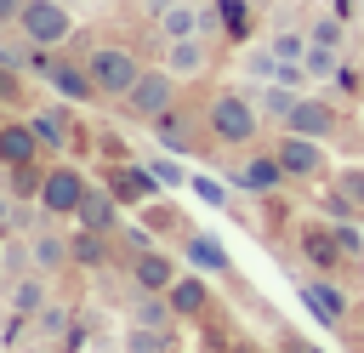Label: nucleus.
Segmentation results:
<instances>
[{"label": "nucleus", "mask_w": 364, "mask_h": 353, "mask_svg": "<svg viewBox=\"0 0 364 353\" xmlns=\"http://www.w3.org/2000/svg\"><path fill=\"white\" fill-rule=\"evenodd\" d=\"M262 108L250 97V85H216L210 102H205V137L216 148H256L262 137Z\"/></svg>", "instance_id": "1"}, {"label": "nucleus", "mask_w": 364, "mask_h": 353, "mask_svg": "<svg viewBox=\"0 0 364 353\" xmlns=\"http://www.w3.org/2000/svg\"><path fill=\"white\" fill-rule=\"evenodd\" d=\"M148 63L131 51V46H114V40H102V46H91L85 51V74H91V85H97V97L102 102H119L131 85H136V74H142Z\"/></svg>", "instance_id": "2"}, {"label": "nucleus", "mask_w": 364, "mask_h": 353, "mask_svg": "<svg viewBox=\"0 0 364 353\" xmlns=\"http://www.w3.org/2000/svg\"><path fill=\"white\" fill-rule=\"evenodd\" d=\"M17 34L23 46H40V51H63L74 40V11L63 0H23L17 11Z\"/></svg>", "instance_id": "3"}, {"label": "nucleus", "mask_w": 364, "mask_h": 353, "mask_svg": "<svg viewBox=\"0 0 364 353\" xmlns=\"http://www.w3.org/2000/svg\"><path fill=\"white\" fill-rule=\"evenodd\" d=\"M119 102H125V114H131V120H142V125H148V120H159L165 108H176V102H182V80H176L165 63H159V68H142V74H136V85H131Z\"/></svg>", "instance_id": "4"}, {"label": "nucleus", "mask_w": 364, "mask_h": 353, "mask_svg": "<svg viewBox=\"0 0 364 353\" xmlns=\"http://www.w3.org/2000/svg\"><path fill=\"white\" fill-rule=\"evenodd\" d=\"M85 171L80 165H68V154L57 159V165H46V182H40V211L51 216V222H74V211H80V199H85Z\"/></svg>", "instance_id": "5"}, {"label": "nucleus", "mask_w": 364, "mask_h": 353, "mask_svg": "<svg viewBox=\"0 0 364 353\" xmlns=\"http://www.w3.org/2000/svg\"><path fill=\"white\" fill-rule=\"evenodd\" d=\"M290 176H284V165H279V154L273 148H250V154H239L233 165H228V188L233 194H250V199H267V194H279Z\"/></svg>", "instance_id": "6"}, {"label": "nucleus", "mask_w": 364, "mask_h": 353, "mask_svg": "<svg viewBox=\"0 0 364 353\" xmlns=\"http://www.w3.org/2000/svg\"><path fill=\"white\" fill-rule=\"evenodd\" d=\"M148 131H154V142H159L165 154H176V159H182V154H205V142H210V137H205V114H193V108H182V102L165 108L159 120H148Z\"/></svg>", "instance_id": "7"}, {"label": "nucleus", "mask_w": 364, "mask_h": 353, "mask_svg": "<svg viewBox=\"0 0 364 353\" xmlns=\"http://www.w3.org/2000/svg\"><path fill=\"white\" fill-rule=\"evenodd\" d=\"M284 131L330 142V137H341V102L336 97H318V91H301L296 108H290V120H284Z\"/></svg>", "instance_id": "8"}, {"label": "nucleus", "mask_w": 364, "mask_h": 353, "mask_svg": "<svg viewBox=\"0 0 364 353\" xmlns=\"http://www.w3.org/2000/svg\"><path fill=\"white\" fill-rule=\"evenodd\" d=\"M273 154H279V165H284L290 182H318V176L330 171V154H324L318 137H296V131H284V137L273 142Z\"/></svg>", "instance_id": "9"}, {"label": "nucleus", "mask_w": 364, "mask_h": 353, "mask_svg": "<svg viewBox=\"0 0 364 353\" xmlns=\"http://www.w3.org/2000/svg\"><path fill=\"white\" fill-rule=\"evenodd\" d=\"M102 188L125 205V211H142L154 194H159V182H154V171L148 165H136V159H114L108 171H102Z\"/></svg>", "instance_id": "10"}, {"label": "nucleus", "mask_w": 364, "mask_h": 353, "mask_svg": "<svg viewBox=\"0 0 364 353\" xmlns=\"http://www.w3.org/2000/svg\"><path fill=\"white\" fill-rule=\"evenodd\" d=\"M290 279H296V290L307 296V307H313V313H318L330 330H341V325L353 319V302H347V290H341V285H330L324 273H296V268H290Z\"/></svg>", "instance_id": "11"}, {"label": "nucleus", "mask_w": 364, "mask_h": 353, "mask_svg": "<svg viewBox=\"0 0 364 353\" xmlns=\"http://www.w3.org/2000/svg\"><path fill=\"white\" fill-rule=\"evenodd\" d=\"M40 80H46V85H51L63 102H74V108H85V102H102V97H97V85H91V74H85V57L74 63V57H57V51H51Z\"/></svg>", "instance_id": "12"}, {"label": "nucleus", "mask_w": 364, "mask_h": 353, "mask_svg": "<svg viewBox=\"0 0 364 353\" xmlns=\"http://www.w3.org/2000/svg\"><path fill=\"white\" fill-rule=\"evenodd\" d=\"M28 125H34V137H40V148L46 154H68V142H74V102H51V108H34L28 114Z\"/></svg>", "instance_id": "13"}, {"label": "nucleus", "mask_w": 364, "mask_h": 353, "mask_svg": "<svg viewBox=\"0 0 364 353\" xmlns=\"http://www.w3.org/2000/svg\"><path fill=\"white\" fill-rule=\"evenodd\" d=\"M210 40L205 34H188V40H165V68L176 74V80H199V74H210Z\"/></svg>", "instance_id": "14"}, {"label": "nucleus", "mask_w": 364, "mask_h": 353, "mask_svg": "<svg viewBox=\"0 0 364 353\" xmlns=\"http://www.w3.org/2000/svg\"><path fill=\"white\" fill-rule=\"evenodd\" d=\"M182 256H188L199 273L233 279V256H228V245H222L216 233H199V228H188V233H182Z\"/></svg>", "instance_id": "15"}, {"label": "nucleus", "mask_w": 364, "mask_h": 353, "mask_svg": "<svg viewBox=\"0 0 364 353\" xmlns=\"http://www.w3.org/2000/svg\"><path fill=\"white\" fill-rule=\"evenodd\" d=\"M131 279H136V290H171L176 285V256L165 251V245H148V251H136L131 256Z\"/></svg>", "instance_id": "16"}, {"label": "nucleus", "mask_w": 364, "mask_h": 353, "mask_svg": "<svg viewBox=\"0 0 364 353\" xmlns=\"http://www.w3.org/2000/svg\"><path fill=\"white\" fill-rule=\"evenodd\" d=\"M119 199L108 194V188H85V199H80V211H74V228H91V233H119Z\"/></svg>", "instance_id": "17"}, {"label": "nucleus", "mask_w": 364, "mask_h": 353, "mask_svg": "<svg viewBox=\"0 0 364 353\" xmlns=\"http://www.w3.org/2000/svg\"><path fill=\"white\" fill-rule=\"evenodd\" d=\"M46 148H40V137H34V125L28 120H0V165L11 171V165H34Z\"/></svg>", "instance_id": "18"}, {"label": "nucleus", "mask_w": 364, "mask_h": 353, "mask_svg": "<svg viewBox=\"0 0 364 353\" xmlns=\"http://www.w3.org/2000/svg\"><path fill=\"white\" fill-rule=\"evenodd\" d=\"M296 239H301V251H307V262H313L318 273H341V262H347V256H341V239H336V228H313V222H307Z\"/></svg>", "instance_id": "19"}, {"label": "nucleus", "mask_w": 364, "mask_h": 353, "mask_svg": "<svg viewBox=\"0 0 364 353\" xmlns=\"http://www.w3.org/2000/svg\"><path fill=\"white\" fill-rule=\"evenodd\" d=\"M210 11H216V34H222L228 46H245V40H250V28H256L250 0H210Z\"/></svg>", "instance_id": "20"}, {"label": "nucleus", "mask_w": 364, "mask_h": 353, "mask_svg": "<svg viewBox=\"0 0 364 353\" xmlns=\"http://www.w3.org/2000/svg\"><path fill=\"white\" fill-rule=\"evenodd\" d=\"M165 296H171V307H176L182 319H205V313H210V302H216V296H210V285H205V273H199V279H182V273H176V285H171Z\"/></svg>", "instance_id": "21"}, {"label": "nucleus", "mask_w": 364, "mask_h": 353, "mask_svg": "<svg viewBox=\"0 0 364 353\" xmlns=\"http://www.w3.org/2000/svg\"><path fill=\"white\" fill-rule=\"evenodd\" d=\"M154 34H159V40H188V34H205V28H199V6H193V0H176L171 11H159V17H154Z\"/></svg>", "instance_id": "22"}, {"label": "nucleus", "mask_w": 364, "mask_h": 353, "mask_svg": "<svg viewBox=\"0 0 364 353\" xmlns=\"http://www.w3.org/2000/svg\"><path fill=\"white\" fill-rule=\"evenodd\" d=\"M250 97H256V108H262V120H267V125H284L301 91H290V85H279V80H267V85H250Z\"/></svg>", "instance_id": "23"}, {"label": "nucleus", "mask_w": 364, "mask_h": 353, "mask_svg": "<svg viewBox=\"0 0 364 353\" xmlns=\"http://www.w3.org/2000/svg\"><path fill=\"white\" fill-rule=\"evenodd\" d=\"M171 319H176L171 296H159V290H136V302H131V325H148V330H165V336H171Z\"/></svg>", "instance_id": "24"}, {"label": "nucleus", "mask_w": 364, "mask_h": 353, "mask_svg": "<svg viewBox=\"0 0 364 353\" xmlns=\"http://www.w3.org/2000/svg\"><path fill=\"white\" fill-rule=\"evenodd\" d=\"M142 228H148V233H159V239H165V233H171V239H182V233H188V222L176 216V205H165V199H148V205H142Z\"/></svg>", "instance_id": "25"}, {"label": "nucleus", "mask_w": 364, "mask_h": 353, "mask_svg": "<svg viewBox=\"0 0 364 353\" xmlns=\"http://www.w3.org/2000/svg\"><path fill=\"white\" fill-rule=\"evenodd\" d=\"M68 262H74V251H68L63 233H34V268L57 273V268H68Z\"/></svg>", "instance_id": "26"}, {"label": "nucleus", "mask_w": 364, "mask_h": 353, "mask_svg": "<svg viewBox=\"0 0 364 353\" xmlns=\"http://www.w3.org/2000/svg\"><path fill=\"white\" fill-rule=\"evenodd\" d=\"M40 182H46V165H40V159L6 171V194H11V199H40Z\"/></svg>", "instance_id": "27"}, {"label": "nucleus", "mask_w": 364, "mask_h": 353, "mask_svg": "<svg viewBox=\"0 0 364 353\" xmlns=\"http://www.w3.org/2000/svg\"><path fill=\"white\" fill-rule=\"evenodd\" d=\"M267 46H273V57H279V63H301V57H307V34H301V28H290V23H279V28L267 34Z\"/></svg>", "instance_id": "28"}, {"label": "nucleus", "mask_w": 364, "mask_h": 353, "mask_svg": "<svg viewBox=\"0 0 364 353\" xmlns=\"http://www.w3.org/2000/svg\"><path fill=\"white\" fill-rule=\"evenodd\" d=\"M239 68H245V80H250V85H267V80H273V68H279V57H273V46H245Z\"/></svg>", "instance_id": "29"}, {"label": "nucleus", "mask_w": 364, "mask_h": 353, "mask_svg": "<svg viewBox=\"0 0 364 353\" xmlns=\"http://www.w3.org/2000/svg\"><path fill=\"white\" fill-rule=\"evenodd\" d=\"M301 68H307V80H336V68H341V51H336V46H313V40H307V57H301Z\"/></svg>", "instance_id": "30"}, {"label": "nucleus", "mask_w": 364, "mask_h": 353, "mask_svg": "<svg viewBox=\"0 0 364 353\" xmlns=\"http://www.w3.org/2000/svg\"><path fill=\"white\" fill-rule=\"evenodd\" d=\"M336 205H347L353 216L364 211V171H358V165H341V176H336Z\"/></svg>", "instance_id": "31"}, {"label": "nucleus", "mask_w": 364, "mask_h": 353, "mask_svg": "<svg viewBox=\"0 0 364 353\" xmlns=\"http://www.w3.org/2000/svg\"><path fill=\"white\" fill-rule=\"evenodd\" d=\"M307 40H313V46H336V51H341V46H347V23L330 11V17H318V23L307 28Z\"/></svg>", "instance_id": "32"}, {"label": "nucleus", "mask_w": 364, "mask_h": 353, "mask_svg": "<svg viewBox=\"0 0 364 353\" xmlns=\"http://www.w3.org/2000/svg\"><path fill=\"white\" fill-rule=\"evenodd\" d=\"M148 171H154V182H165V188H182V182H188V171L176 165V154H165V148H159V159H148Z\"/></svg>", "instance_id": "33"}, {"label": "nucleus", "mask_w": 364, "mask_h": 353, "mask_svg": "<svg viewBox=\"0 0 364 353\" xmlns=\"http://www.w3.org/2000/svg\"><path fill=\"white\" fill-rule=\"evenodd\" d=\"M23 91H28V85H23V68L0 57V102H23Z\"/></svg>", "instance_id": "34"}, {"label": "nucleus", "mask_w": 364, "mask_h": 353, "mask_svg": "<svg viewBox=\"0 0 364 353\" xmlns=\"http://www.w3.org/2000/svg\"><path fill=\"white\" fill-rule=\"evenodd\" d=\"M188 188L205 199V205H216V211H228V188L222 182H210V176H188Z\"/></svg>", "instance_id": "35"}, {"label": "nucleus", "mask_w": 364, "mask_h": 353, "mask_svg": "<svg viewBox=\"0 0 364 353\" xmlns=\"http://www.w3.org/2000/svg\"><path fill=\"white\" fill-rule=\"evenodd\" d=\"M11 302H17L23 313H40V302H46V285H40V279H23V285L11 290Z\"/></svg>", "instance_id": "36"}, {"label": "nucleus", "mask_w": 364, "mask_h": 353, "mask_svg": "<svg viewBox=\"0 0 364 353\" xmlns=\"http://www.w3.org/2000/svg\"><path fill=\"white\" fill-rule=\"evenodd\" d=\"M131 353H165V330H148V325H131Z\"/></svg>", "instance_id": "37"}, {"label": "nucleus", "mask_w": 364, "mask_h": 353, "mask_svg": "<svg viewBox=\"0 0 364 353\" xmlns=\"http://www.w3.org/2000/svg\"><path fill=\"white\" fill-rule=\"evenodd\" d=\"M273 80H279V85H290V91H307V85H313L301 63H279V68H273Z\"/></svg>", "instance_id": "38"}, {"label": "nucleus", "mask_w": 364, "mask_h": 353, "mask_svg": "<svg viewBox=\"0 0 364 353\" xmlns=\"http://www.w3.org/2000/svg\"><path fill=\"white\" fill-rule=\"evenodd\" d=\"M279 353H313V342H301L296 330H284V336H279Z\"/></svg>", "instance_id": "39"}, {"label": "nucleus", "mask_w": 364, "mask_h": 353, "mask_svg": "<svg viewBox=\"0 0 364 353\" xmlns=\"http://www.w3.org/2000/svg\"><path fill=\"white\" fill-rule=\"evenodd\" d=\"M17 11H23V0H0V28H11V23H17Z\"/></svg>", "instance_id": "40"}, {"label": "nucleus", "mask_w": 364, "mask_h": 353, "mask_svg": "<svg viewBox=\"0 0 364 353\" xmlns=\"http://www.w3.org/2000/svg\"><path fill=\"white\" fill-rule=\"evenodd\" d=\"M171 6H176V0H142V11H148V23H154L159 11H171Z\"/></svg>", "instance_id": "41"}, {"label": "nucleus", "mask_w": 364, "mask_h": 353, "mask_svg": "<svg viewBox=\"0 0 364 353\" xmlns=\"http://www.w3.org/2000/svg\"><path fill=\"white\" fill-rule=\"evenodd\" d=\"M11 211H17V205H11V199H0V222H6V216H11Z\"/></svg>", "instance_id": "42"}, {"label": "nucleus", "mask_w": 364, "mask_h": 353, "mask_svg": "<svg viewBox=\"0 0 364 353\" xmlns=\"http://www.w3.org/2000/svg\"><path fill=\"white\" fill-rule=\"evenodd\" d=\"M358 131H364V120H358Z\"/></svg>", "instance_id": "43"}, {"label": "nucleus", "mask_w": 364, "mask_h": 353, "mask_svg": "<svg viewBox=\"0 0 364 353\" xmlns=\"http://www.w3.org/2000/svg\"><path fill=\"white\" fill-rule=\"evenodd\" d=\"M193 6H205V0H193Z\"/></svg>", "instance_id": "44"}, {"label": "nucleus", "mask_w": 364, "mask_h": 353, "mask_svg": "<svg viewBox=\"0 0 364 353\" xmlns=\"http://www.w3.org/2000/svg\"><path fill=\"white\" fill-rule=\"evenodd\" d=\"M273 6H279V0H273Z\"/></svg>", "instance_id": "45"}]
</instances>
